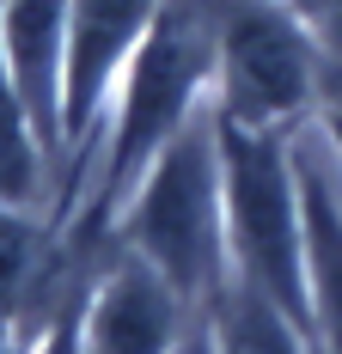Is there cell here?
<instances>
[{
  "mask_svg": "<svg viewBox=\"0 0 342 354\" xmlns=\"http://www.w3.org/2000/svg\"><path fill=\"white\" fill-rule=\"evenodd\" d=\"M0 6H6V0H0Z\"/></svg>",
  "mask_w": 342,
  "mask_h": 354,
  "instance_id": "cell-16",
  "label": "cell"
},
{
  "mask_svg": "<svg viewBox=\"0 0 342 354\" xmlns=\"http://www.w3.org/2000/svg\"><path fill=\"white\" fill-rule=\"evenodd\" d=\"M294 171H300V214H306V287L318 318V354H342V202L324 177L312 135H294Z\"/></svg>",
  "mask_w": 342,
  "mask_h": 354,
  "instance_id": "cell-8",
  "label": "cell"
},
{
  "mask_svg": "<svg viewBox=\"0 0 342 354\" xmlns=\"http://www.w3.org/2000/svg\"><path fill=\"white\" fill-rule=\"evenodd\" d=\"M220 68V25H214V0H165L153 31L141 37L135 68H129V92H123V116H116V141L104 159V183L86 208L80 245H98L110 220L123 214L129 189L147 183L153 159L171 147V135L190 122V104L202 92V80Z\"/></svg>",
  "mask_w": 342,
  "mask_h": 354,
  "instance_id": "cell-1",
  "label": "cell"
},
{
  "mask_svg": "<svg viewBox=\"0 0 342 354\" xmlns=\"http://www.w3.org/2000/svg\"><path fill=\"white\" fill-rule=\"evenodd\" d=\"M31 196H37V122L19 98L6 49H0V202L25 208Z\"/></svg>",
  "mask_w": 342,
  "mask_h": 354,
  "instance_id": "cell-10",
  "label": "cell"
},
{
  "mask_svg": "<svg viewBox=\"0 0 342 354\" xmlns=\"http://www.w3.org/2000/svg\"><path fill=\"white\" fill-rule=\"evenodd\" d=\"M68 12L73 0H6L0 49L19 80V98L37 122V141L62 147V73H68Z\"/></svg>",
  "mask_w": 342,
  "mask_h": 354,
  "instance_id": "cell-7",
  "label": "cell"
},
{
  "mask_svg": "<svg viewBox=\"0 0 342 354\" xmlns=\"http://www.w3.org/2000/svg\"><path fill=\"white\" fill-rule=\"evenodd\" d=\"M220 165H226V226H233L239 275H251L300 330L318 336L312 287H306V214H300L294 147L275 129L220 116Z\"/></svg>",
  "mask_w": 342,
  "mask_h": 354,
  "instance_id": "cell-3",
  "label": "cell"
},
{
  "mask_svg": "<svg viewBox=\"0 0 342 354\" xmlns=\"http://www.w3.org/2000/svg\"><path fill=\"white\" fill-rule=\"evenodd\" d=\"M300 19H306V31L318 37V49H324V62L342 73V0H287Z\"/></svg>",
  "mask_w": 342,
  "mask_h": 354,
  "instance_id": "cell-12",
  "label": "cell"
},
{
  "mask_svg": "<svg viewBox=\"0 0 342 354\" xmlns=\"http://www.w3.org/2000/svg\"><path fill=\"white\" fill-rule=\"evenodd\" d=\"M220 25V116L281 129L318 98L324 49L287 0H214Z\"/></svg>",
  "mask_w": 342,
  "mask_h": 354,
  "instance_id": "cell-4",
  "label": "cell"
},
{
  "mask_svg": "<svg viewBox=\"0 0 342 354\" xmlns=\"http://www.w3.org/2000/svg\"><path fill=\"white\" fill-rule=\"evenodd\" d=\"M214 330H220V354H306L300 342L306 330L239 269L214 293Z\"/></svg>",
  "mask_w": 342,
  "mask_h": 354,
  "instance_id": "cell-9",
  "label": "cell"
},
{
  "mask_svg": "<svg viewBox=\"0 0 342 354\" xmlns=\"http://www.w3.org/2000/svg\"><path fill=\"white\" fill-rule=\"evenodd\" d=\"M171 354H220V330H214V318L190 312V324H183V336H177V348H171Z\"/></svg>",
  "mask_w": 342,
  "mask_h": 354,
  "instance_id": "cell-13",
  "label": "cell"
},
{
  "mask_svg": "<svg viewBox=\"0 0 342 354\" xmlns=\"http://www.w3.org/2000/svg\"><path fill=\"white\" fill-rule=\"evenodd\" d=\"M220 202H226L220 116H190L153 159L147 183L135 189V214H129V250L147 257L190 306L214 299L226 281Z\"/></svg>",
  "mask_w": 342,
  "mask_h": 354,
  "instance_id": "cell-2",
  "label": "cell"
},
{
  "mask_svg": "<svg viewBox=\"0 0 342 354\" xmlns=\"http://www.w3.org/2000/svg\"><path fill=\"white\" fill-rule=\"evenodd\" d=\"M37 281H43V269H37V226L12 202H0V318L12 306L37 299Z\"/></svg>",
  "mask_w": 342,
  "mask_h": 354,
  "instance_id": "cell-11",
  "label": "cell"
},
{
  "mask_svg": "<svg viewBox=\"0 0 342 354\" xmlns=\"http://www.w3.org/2000/svg\"><path fill=\"white\" fill-rule=\"evenodd\" d=\"M190 312L196 306L147 257H123L92 299V354H171Z\"/></svg>",
  "mask_w": 342,
  "mask_h": 354,
  "instance_id": "cell-6",
  "label": "cell"
},
{
  "mask_svg": "<svg viewBox=\"0 0 342 354\" xmlns=\"http://www.w3.org/2000/svg\"><path fill=\"white\" fill-rule=\"evenodd\" d=\"M31 354H80V312H62V318H49V336H43Z\"/></svg>",
  "mask_w": 342,
  "mask_h": 354,
  "instance_id": "cell-14",
  "label": "cell"
},
{
  "mask_svg": "<svg viewBox=\"0 0 342 354\" xmlns=\"http://www.w3.org/2000/svg\"><path fill=\"white\" fill-rule=\"evenodd\" d=\"M165 0H73L68 12V73H62V147H86L92 110L104 104L116 68L141 49Z\"/></svg>",
  "mask_w": 342,
  "mask_h": 354,
  "instance_id": "cell-5",
  "label": "cell"
},
{
  "mask_svg": "<svg viewBox=\"0 0 342 354\" xmlns=\"http://www.w3.org/2000/svg\"><path fill=\"white\" fill-rule=\"evenodd\" d=\"M336 135H342V116H336Z\"/></svg>",
  "mask_w": 342,
  "mask_h": 354,
  "instance_id": "cell-15",
  "label": "cell"
}]
</instances>
